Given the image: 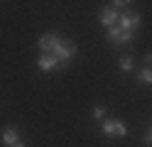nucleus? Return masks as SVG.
Listing matches in <instances>:
<instances>
[{
	"instance_id": "obj_6",
	"label": "nucleus",
	"mask_w": 152,
	"mask_h": 147,
	"mask_svg": "<svg viewBox=\"0 0 152 147\" xmlns=\"http://www.w3.org/2000/svg\"><path fill=\"white\" fill-rule=\"evenodd\" d=\"M37 69H39L42 74H49V71H56V69H61V64L56 61L52 54H39V56H37Z\"/></svg>"
},
{
	"instance_id": "obj_8",
	"label": "nucleus",
	"mask_w": 152,
	"mask_h": 147,
	"mask_svg": "<svg viewBox=\"0 0 152 147\" xmlns=\"http://www.w3.org/2000/svg\"><path fill=\"white\" fill-rule=\"evenodd\" d=\"M56 37H59V34H54V32H47V34H42L39 39H37V47H39V52H42V54H49V49L54 47Z\"/></svg>"
},
{
	"instance_id": "obj_7",
	"label": "nucleus",
	"mask_w": 152,
	"mask_h": 147,
	"mask_svg": "<svg viewBox=\"0 0 152 147\" xmlns=\"http://www.w3.org/2000/svg\"><path fill=\"white\" fill-rule=\"evenodd\" d=\"M118 17H120V12H118V10H113V7H103V10H101V15H98L101 25L106 27V29L115 27V25H118Z\"/></svg>"
},
{
	"instance_id": "obj_1",
	"label": "nucleus",
	"mask_w": 152,
	"mask_h": 147,
	"mask_svg": "<svg viewBox=\"0 0 152 147\" xmlns=\"http://www.w3.org/2000/svg\"><path fill=\"white\" fill-rule=\"evenodd\" d=\"M49 54L59 61L61 66H66L71 61V59L79 54V49H76V44L71 42V39H64V37H56V42H54V47L49 49Z\"/></svg>"
},
{
	"instance_id": "obj_9",
	"label": "nucleus",
	"mask_w": 152,
	"mask_h": 147,
	"mask_svg": "<svg viewBox=\"0 0 152 147\" xmlns=\"http://www.w3.org/2000/svg\"><path fill=\"white\" fill-rule=\"evenodd\" d=\"M118 69L123 74H130V71H135V59H132L130 54H123L120 59H118Z\"/></svg>"
},
{
	"instance_id": "obj_11",
	"label": "nucleus",
	"mask_w": 152,
	"mask_h": 147,
	"mask_svg": "<svg viewBox=\"0 0 152 147\" xmlns=\"http://www.w3.org/2000/svg\"><path fill=\"white\" fill-rule=\"evenodd\" d=\"M91 118H93V120H106V108H103V105H93L91 108Z\"/></svg>"
},
{
	"instance_id": "obj_4",
	"label": "nucleus",
	"mask_w": 152,
	"mask_h": 147,
	"mask_svg": "<svg viewBox=\"0 0 152 147\" xmlns=\"http://www.w3.org/2000/svg\"><path fill=\"white\" fill-rule=\"evenodd\" d=\"M140 22H142L140 12H130V10L120 12V17H118V27L125 29V32H132V34H135V29L140 27Z\"/></svg>"
},
{
	"instance_id": "obj_3",
	"label": "nucleus",
	"mask_w": 152,
	"mask_h": 147,
	"mask_svg": "<svg viewBox=\"0 0 152 147\" xmlns=\"http://www.w3.org/2000/svg\"><path fill=\"white\" fill-rule=\"evenodd\" d=\"M132 32H125V29H120L118 25L115 27H110V29H106V39L108 42H113L115 47H128L130 42H132Z\"/></svg>"
},
{
	"instance_id": "obj_12",
	"label": "nucleus",
	"mask_w": 152,
	"mask_h": 147,
	"mask_svg": "<svg viewBox=\"0 0 152 147\" xmlns=\"http://www.w3.org/2000/svg\"><path fill=\"white\" fill-rule=\"evenodd\" d=\"M145 145H147V147H152V127H150L147 135H145Z\"/></svg>"
},
{
	"instance_id": "obj_5",
	"label": "nucleus",
	"mask_w": 152,
	"mask_h": 147,
	"mask_svg": "<svg viewBox=\"0 0 152 147\" xmlns=\"http://www.w3.org/2000/svg\"><path fill=\"white\" fill-rule=\"evenodd\" d=\"M0 142H3L5 147H25V140L22 135L15 130V127H5L3 132H0Z\"/></svg>"
},
{
	"instance_id": "obj_10",
	"label": "nucleus",
	"mask_w": 152,
	"mask_h": 147,
	"mask_svg": "<svg viewBox=\"0 0 152 147\" xmlns=\"http://www.w3.org/2000/svg\"><path fill=\"white\" fill-rule=\"evenodd\" d=\"M137 81L142 86H152V66H142L137 71Z\"/></svg>"
},
{
	"instance_id": "obj_2",
	"label": "nucleus",
	"mask_w": 152,
	"mask_h": 147,
	"mask_svg": "<svg viewBox=\"0 0 152 147\" xmlns=\"http://www.w3.org/2000/svg\"><path fill=\"white\" fill-rule=\"evenodd\" d=\"M101 132L103 137H128V125L120 118H106L101 120Z\"/></svg>"
}]
</instances>
